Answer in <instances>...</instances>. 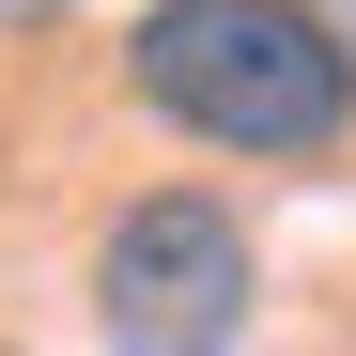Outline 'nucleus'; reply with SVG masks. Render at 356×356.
<instances>
[{"label": "nucleus", "instance_id": "2", "mask_svg": "<svg viewBox=\"0 0 356 356\" xmlns=\"http://www.w3.org/2000/svg\"><path fill=\"white\" fill-rule=\"evenodd\" d=\"M93 341L108 356H232L264 310V248H248V217H232L217 186H140L124 217L93 232Z\"/></svg>", "mask_w": 356, "mask_h": 356}, {"label": "nucleus", "instance_id": "3", "mask_svg": "<svg viewBox=\"0 0 356 356\" xmlns=\"http://www.w3.org/2000/svg\"><path fill=\"white\" fill-rule=\"evenodd\" d=\"M325 31H341V47H356V0H325Z\"/></svg>", "mask_w": 356, "mask_h": 356}, {"label": "nucleus", "instance_id": "1", "mask_svg": "<svg viewBox=\"0 0 356 356\" xmlns=\"http://www.w3.org/2000/svg\"><path fill=\"white\" fill-rule=\"evenodd\" d=\"M124 93L248 170H310L356 140V47L325 31V0H140Z\"/></svg>", "mask_w": 356, "mask_h": 356}, {"label": "nucleus", "instance_id": "4", "mask_svg": "<svg viewBox=\"0 0 356 356\" xmlns=\"http://www.w3.org/2000/svg\"><path fill=\"white\" fill-rule=\"evenodd\" d=\"M0 16H63V0H0Z\"/></svg>", "mask_w": 356, "mask_h": 356}, {"label": "nucleus", "instance_id": "5", "mask_svg": "<svg viewBox=\"0 0 356 356\" xmlns=\"http://www.w3.org/2000/svg\"><path fill=\"white\" fill-rule=\"evenodd\" d=\"M0 356H16V341H0Z\"/></svg>", "mask_w": 356, "mask_h": 356}]
</instances>
